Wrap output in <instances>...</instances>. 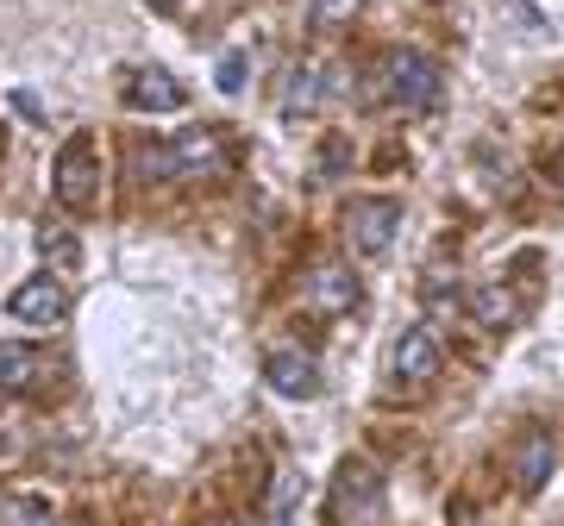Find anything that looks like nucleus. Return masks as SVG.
<instances>
[{"label":"nucleus","mask_w":564,"mask_h":526,"mask_svg":"<svg viewBox=\"0 0 564 526\" xmlns=\"http://www.w3.org/2000/svg\"><path fill=\"white\" fill-rule=\"evenodd\" d=\"M263 376H270V388L289 395V402H314V395H321V370H314L307 351H270V358H263Z\"/></svg>","instance_id":"9"},{"label":"nucleus","mask_w":564,"mask_h":526,"mask_svg":"<svg viewBox=\"0 0 564 526\" xmlns=\"http://www.w3.org/2000/svg\"><path fill=\"white\" fill-rule=\"evenodd\" d=\"M395 376H408V383L440 376V339H433V326H408L402 332V344H395Z\"/></svg>","instance_id":"11"},{"label":"nucleus","mask_w":564,"mask_h":526,"mask_svg":"<svg viewBox=\"0 0 564 526\" xmlns=\"http://www.w3.org/2000/svg\"><path fill=\"white\" fill-rule=\"evenodd\" d=\"M69 314V288L51 283V276H32V283L13 288V320L20 326H63Z\"/></svg>","instance_id":"8"},{"label":"nucleus","mask_w":564,"mask_h":526,"mask_svg":"<svg viewBox=\"0 0 564 526\" xmlns=\"http://www.w3.org/2000/svg\"><path fill=\"white\" fill-rule=\"evenodd\" d=\"M151 7H170V0H151Z\"/></svg>","instance_id":"20"},{"label":"nucleus","mask_w":564,"mask_h":526,"mask_svg":"<svg viewBox=\"0 0 564 526\" xmlns=\"http://www.w3.org/2000/svg\"><path fill=\"white\" fill-rule=\"evenodd\" d=\"M377 76H383V95L389 101H402V107H433L440 101V63L426 57V51L395 44V51H383Z\"/></svg>","instance_id":"2"},{"label":"nucleus","mask_w":564,"mask_h":526,"mask_svg":"<svg viewBox=\"0 0 564 526\" xmlns=\"http://www.w3.org/2000/svg\"><path fill=\"white\" fill-rule=\"evenodd\" d=\"M220 95H245V51H232V57H220Z\"/></svg>","instance_id":"18"},{"label":"nucleus","mask_w":564,"mask_h":526,"mask_svg":"<svg viewBox=\"0 0 564 526\" xmlns=\"http://www.w3.org/2000/svg\"><path fill=\"white\" fill-rule=\"evenodd\" d=\"M395 226H402V201H383V195H364V201L345 207V239L358 257H383L395 244Z\"/></svg>","instance_id":"4"},{"label":"nucleus","mask_w":564,"mask_h":526,"mask_svg":"<svg viewBox=\"0 0 564 526\" xmlns=\"http://www.w3.org/2000/svg\"><path fill=\"white\" fill-rule=\"evenodd\" d=\"M358 13H364V0H314V7H307V20L321 25V32L326 25H351Z\"/></svg>","instance_id":"17"},{"label":"nucleus","mask_w":564,"mask_h":526,"mask_svg":"<svg viewBox=\"0 0 564 526\" xmlns=\"http://www.w3.org/2000/svg\"><path fill=\"white\" fill-rule=\"evenodd\" d=\"M39 351L32 344H20V339H0V388L7 395H20V388H32L39 383Z\"/></svg>","instance_id":"13"},{"label":"nucleus","mask_w":564,"mask_h":526,"mask_svg":"<svg viewBox=\"0 0 564 526\" xmlns=\"http://www.w3.org/2000/svg\"><path fill=\"white\" fill-rule=\"evenodd\" d=\"M383 507V476L364 464V458H345L339 476H333V502H326V520L333 526H370Z\"/></svg>","instance_id":"3"},{"label":"nucleus","mask_w":564,"mask_h":526,"mask_svg":"<svg viewBox=\"0 0 564 526\" xmlns=\"http://www.w3.org/2000/svg\"><path fill=\"white\" fill-rule=\"evenodd\" d=\"M307 302L321 307V314H351V307L364 302V288L345 263H314V270H307Z\"/></svg>","instance_id":"10"},{"label":"nucleus","mask_w":564,"mask_h":526,"mask_svg":"<svg viewBox=\"0 0 564 526\" xmlns=\"http://www.w3.org/2000/svg\"><path fill=\"white\" fill-rule=\"evenodd\" d=\"M514 307H521V302H514L502 283H484L477 295H470V314H477L484 326H508V320H514Z\"/></svg>","instance_id":"15"},{"label":"nucleus","mask_w":564,"mask_h":526,"mask_svg":"<svg viewBox=\"0 0 564 526\" xmlns=\"http://www.w3.org/2000/svg\"><path fill=\"white\" fill-rule=\"evenodd\" d=\"M126 107L132 113H176L182 107V81L158 63H139L132 76H126Z\"/></svg>","instance_id":"7"},{"label":"nucleus","mask_w":564,"mask_h":526,"mask_svg":"<svg viewBox=\"0 0 564 526\" xmlns=\"http://www.w3.org/2000/svg\"><path fill=\"white\" fill-rule=\"evenodd\" d=\"M552 458H558V451H552V439H545V432H533V439L521 446V458H514V483H521V495H540V489H545Z\"/></svg>","instance_id":"14"},{"label":"nucleus","mask_w":564,"mask_h":526,"mask_svg":"<svg viewBox=\"0 0 564 526\" xmlns=\"http://www.w3.org/2000/svg\"><path fill=\"white\" fill-rule=\"evenodd\" d=\"M20 526H63V520H51V514H32V520H20Z\"/></svg>","instance_id":"19"},{"label":"nucleus","mask_w":564,"mask_h":526,"mask_svg":"<svg viewBox=\"0 0 564 526\" xmlns=\"http://www.w3.org/2000/svg\"><path fill=\"white\" fill-rule=\"evenodd\" d=\"M139 163L151 176H220L226 163H232V144H226L214 125H195V132H182V139H170V144H151Z\"/></svg>","instance_id":"1"},{"label":"nucleus","mask_w":564,"mask_h":526,"mask_svg":"<svg viewBox=\"0 0 564 526\" xmlns=\"http://www.w3.org/2000/svg\"><path fill=\"white\" fill-rule=\"evenodd\" d=\"M295 495H302V476H295V470H282L276 483H270V502H263V514H270V520H289Z\"/></svg>","instance_id":"16"},{"label":"nucleus","mask_w":564,"mask_h":526,"mask_svg":"<svg viewBox=\"0 0 564 526\" xmlns=\"http://www.w3.org/2000/svg\"><path fill=\"white\" fill-rule=\"evenodd\" d=\"M39 257L51 263L57 276H76V270H82V239L69 232V226L44 220V226H39Z\"/></svg>","instance_id":"12"},{"label":"nucleus","mask_w":564,"mask_h":526,"mask_svg":"<svg viewBox=\"0 0 564 526\" xmlns=\"http://www.w3.org/2000/svg\"><path fill=\"white\" fill-rule=\"evenodd\" d=\"M95 195H101V157H95L88 139H69L57 151V201L69 207V213H88Z\"/></svg>","instance_id":"5"},{"label":"nucleus","mask_w":564,"mask_h":526,"mask_svg":"<svg viewBox=\"0 0 564 526\" xmlns=\"http://www.w3.org/2000/svg\"><path fill=\"white\" fill-rule=\"evenodd\" d=\"M345 88V69L333 57H307L295 63V76H289V88H282V113L289 120H307V113H321V101H333Z\"/></svg>","instance_id":"6"}]
</instances>
